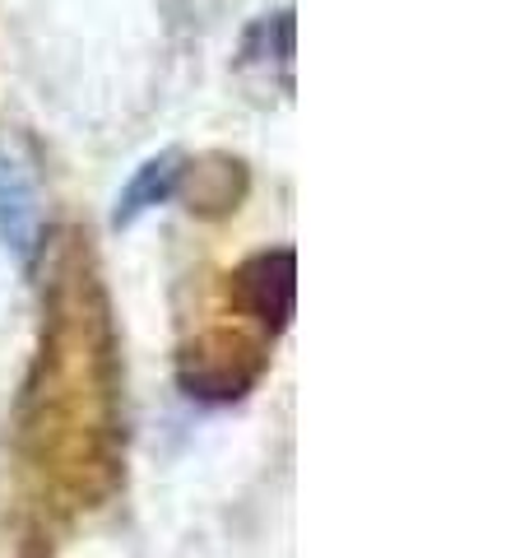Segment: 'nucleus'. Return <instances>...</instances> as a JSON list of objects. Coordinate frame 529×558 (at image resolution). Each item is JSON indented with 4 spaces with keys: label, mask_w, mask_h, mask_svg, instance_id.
Listing matches in <instances>:
<instances>
[{
    "label": "nucleus",
    "mask_w": 529,
    "mask_h": 558,
    "mask_svg": "<svg viewBox=\"0 0 529 558\" xmlns=\"http://www.w3.org/2000/svg\"><path fill=\"white\" fill-rule=\"evenodd\" d=\"M237 303L246 307V317H256L270 336H279L293 322V293H297V260L288 247L260 252L233 275Z\"/></svg>",
    "instance_id": "f257e3e1"
},
{
    "label": "nucleus",
    "mask_w": 529,
    "mask_h": 558,
    "mask_svg": "<svg viewBox=\"0 0 529 558\" xmlns=\"http://www.w3.org/2000/svg\"><path fill=\"white\" fill-rule=\"evenodd\" d=\"M182 178H186V159H182V154H158V159H149L126 182V191L116 196L112 229H131L139 215H149V209L168 205L176 191H182Z\"/></svg>",
    "instance_id": "7ed1b4c3"
},
{
    "label": "nucleus",
    "mask_w": 529,
    "mask_h": 558,
    "mask_svg": "<svg viewBox=\"0 0 529 558\" xmlns=\"http://www.w3.org/2000/svg\"><path fill=\"white\" fill-rule=\"evenodd\" d=\"M0 247L14 266H33L42 252V205L28 168L14 159L10 145H0Z\"/></svg>",
    "instance_id": "f03ea898"
}]
</instances>
